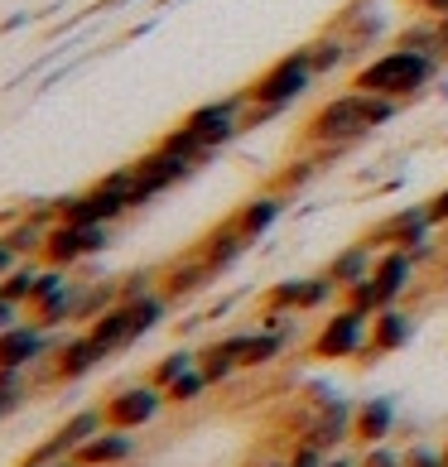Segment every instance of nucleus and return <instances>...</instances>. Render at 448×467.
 <instances>
[{
  "label": "nucleus",
  "instance_id": "42",
  "mask_svg": "<svg viewBox=\"0 0 448 467\" xmlns=\"http://www.w3.org/2000/svg\"><path fill=\"white\" fill-rule=\"evenodd\" d=\"M323 467H357V458H328Z\"/></svg>",
  "mask_w": 448,
  "mask_h": 467
},
{
  "label": "nucleus",
  "instance_id": "2",
  "mask_svg": "<svg viewBox=\"0 0 448 467\" xmlns=\"http://www.w3.org/2000/svg\"><path fill=\"white\" fill-rule=\"evenodd\" d=\"M361 135H371L367 120H361V92L348 88V92L328 97L314 116H308L304 145H308V150H333V145H357Z\"/></svg>",
  "mask_w": 448,
  "mask_h": 467
},
{
  "label": "nucleus",
  "instance_id": "41",
  "mask_svg": "<svg viewBox=\"0 0 448 467\" xmlns=\"http://www.w3.org/2000/svg\"><path fill=\"white\" fill-rule=\"evenodd\" d=\"M439 39H443L439 54H443V63H448V15H439Z\"/></svg>",
  "mask_w": 448,
  "mask_h": 467
},
{
  "label": "nucleus",
  "instance_id": "4",
  "mask_svg": "<svg viewBox=\"0 0 448 467\" xmlns=\"http://www.w3.org/2000/svg\"><path fill=\"white\" fill-rule=\"evenodd\" d=\"M371 342V318L357 314V308H333L328 318L318 323V333L308 337V357L318 361H348V357H361Z\"/></svg>",
  "mask_w": 448,
  "mask_h": 467
},
{
  "label": "nucleus",
  "instance_id": "37",
  "mask_svg": "<svg viewBox=\"0 0 448 467\" xmlns=\"http://www.w3.org/2000/svg\"><path fill=\"white\" fill-rule=\"evenodd\" d=\"M424 213H429V222H434V227H448V188H439V193L424 202Z\"/></svg>",
  "mask_w": 448,
  "mask_h": 467
},
{
  "label": "nucleus",
  "instance_id": "10",
  "mask_svg": "<svg viewBox=\"0 0 448 467\" xmlns=\"http://www.w3.org/2000/svg\"><path fill=\"white\" fill-rule=\"evenodd\" d=\"M314 400H318V410H314V420H308V429H304V443L323 448V453H338V448L352 439V410L357 405L338 400L333 390H318Z\"/></svg>",
  "mask_w": 448,
  "mask_h": 467
},
{
  "label": "nucleus",
  "instance_id": "35",
  "mask_svg": "<svg viewBox=\"0 0 448 467\" xmlns=\"http://www.w3.org/2000/svg\"><path fill=\"white\" fill-rule=\"evenodd\" d=\"M357 467H405V453L391 448V443H376V448H361Z\"/></svg>",
  "mask_w": 448,
  "mask_h": 467
},
{
  "label": "nucleus",
  "instance_id": "21",
  "mask_svg": "<svg viewBox=\"0 0 448 467\" xmlns=\"http://www.w3.org/2000/svg\"><path fill=\"white\" fill-rule=\"evenodd\" d=\"M299 54H304V63H308V73H314V78H328V73H338L342 63L357 58L352 44H348V34H338V29H328V34H318V39L299 44Z\"/></svg>",
  "mask_w": 448,
  "mask_h": 467
},
{
  "label": "nucleus",
  "instance_id": "12",
  "mask_svg": "<svg viewBox=\"0 0 448 467\" xmlns=\"http://www.w3.org/2000/svg\"><path fill=\"white\" fill-rule=\"evenodd\" d=\"M289 213V193H280V188H266V193H255V198H246L232 213V222L241 227V236L246 241H261L270 227H280V217Z\"/></svg>",
  "mask_w": 448,
  "mask_h": 467
},
{
  "label": "nucleus",
  "instance_id": "29",
  "mask_svg": "<svg viewBox=\"0 0 448 467\" xmlns=\"http://www.w3.org/2000/svg\"><path fill=\"white\" fill-rule=\"evenodd\" d=\"M208 390H213V380L203 376V367H193V371H183L174 386H164V400L169 405H198Z\"/></svg>",
  "mask_w": 448,
  "mask_h": 467
},
{
  "label": "nucleus",
  "instance_id": "23",
  "mask_svg": "<svg viewBox=\"0 0 448 467\" xmlns=\"http://www.w3.org/2000/svg\"><path fill=\"white\" fill-rule=\"evenodd\" d=\"M198 367H203V376H208L213 386L232 380V376L241 371V361H236V333H232V337L208 342V348H198Z\"/></svg>",
  "mask_w": 448,
  "mask_h": 467
},
{
  "label": "nucleus",
  "instance_id": "16",
  "mask_svg": "<svg viewBox=\"0 0 448 467\" xmlns=\"http://www.w3.org/2000/svg\"><path fill=\"white\" fill-rule=\"evenodd\" d=\"M101 361H107V352L92 342V333L82 327V333H73V337H63V348L54 352V376L58 380H82V376H92Z\"/></svg>",
  "mask_w": 448,
  "mask_h": 467
},
{
  "label": "nucleus",
  "instance_id": "7",
  "mask_svg": "<svg viewBox=\"0 0 448 467\" xmlns=\"http://www.w3.org/2000/svg\"><path fill=\"white\" fill-rule=\"evenodd\" d=\"M111 246V227H78V222H54L48 227V246H44V261L48 265H63V270H78L82 261H92Z\"/></svg>",
  "mask_w": 448,
  "mask_h": 467
},
{
  "label": "nucleus",
  "instance_id": "5",
  "mask_svg": "<svg viewBox=\"0 0 448 467\" xmlns=\"http://www.w3.org/2000/svg\"><path fill=\"white\" fill-rule=\"evenodd\" d=\"M246 107H251V97H246V88H241L232 97H217V101L193 107V111L179 120V126H188L208 150H222V145H232L236 135H241V111H246Z\"/></svg>",
  "mask_w": 448,
  "mask_h": 467
},
{
  "label": "nucleus",
  "instance_id": "25",
  "mask_svg": "<svg viewBox=\"0 0 448 467\" xmlns=\"http://www.w3.org/2000/svg\"><path fill=\"white\" fill-rule=\"evenodd\" d=\"M395 44L401 48H420V54H439L443 39H439V15H420V20H410L401 34H395ZM443 58V54H439Z\"/></svg>",
  "mask_w": 448,
  "mask_h": 467
},
{
  "label": "nucleus",
  "instance_id": "44",
  "mask_svg": "<svg viewBox=\"0 0 448 467\" xmlns=\"http://www.w3.org/2000/svg\"><path fill=\"white\" fill-rule=\"evenodd\" d=\"M443 462H448V443H443Z\"/></svg>",
  "mask_w": 448,
  "mask_h": 467
},
{
  "label": "nucleus",
  "instance_id": "3",
  "mask_svg": "<svg viewBox=\"0 0 448 467\" xmlns=\"http://www.w3.org/2000/svg\"><path fill=\"white\" fill-rule=\"evenodd\" d=\"M314 73H308V63L304 54L295 48V54H285V58H275L266 73H255L246 82V97L255 101V107H275V111H289L299 97H308V88H314Z\"/></svg>",
  "mask_w": 448,
  "mask_h": 467
},
{
  "label": "nucleus",
  "instance_id": "31",
  "mask_svg": "<svg viewBox=\"0 0 448 467\" xmlns=\"http://www.w3.org/2000/svg\"><path fill=\"white\" fill-rule=\"evenodd\" d=\"M164 280V265H135L130 275H120V299H145Z\"/></svg>",
  "mask_w": 448,
  "mask_h": 467
},
{
  "label": "nucleus",
  "instance_id": "14",
  "mask_svg": "<svg viewBox=\"0 0 448 467\" xmlns=\"http://www.w3.org/2000/svg\"><path fill=\"white\" fill-rule=\"evenodd\" d=\"M410 337H415V318H410L401 304H391V308H381V314L371 318V342H367V352H361V361H376V357L401 352Z\"/></svg>",
  "mask_w": 448,
  "mask_h": 467
},
{
  "label": "nucleus",
  "instance_id": "22",
  "mask_svg": "<svg viewBox=\"0 0 448 467\" xmlns=\"http://www.w3.org/2000/svg\"><path fill=\"white\" fill-rule=\"evenodd\" d=\"M376 270V246L367 236L361 241H352V246H342L338 255L328 265H323V275H328V280L338 285V289H348V285H357V280H367V275Z\"/></svg>",
  "mask_w": 448,
  "mask_h": 467
},
{
  "label": "nucleus",
  "instance_id": "15",
  "mask_svg": "<svg viewBox=\"0 0 448 467\" xmlns=\"http://www.w3.org/2000/svg\"><path fill=\"white\" fill-rule=\"evenodd\" d=\"M213 280H217V275L203 265V255H198V251H188V255H179V261H169V265H164L160 289H164V299H169V304H183V299H193L198 289H208Z\"/></svg>",
  "mask_w": 448,
  "mask_h": 467
},
{
  "label": "nucleus",
  "instance_id": "30",
  "mask_svg": "<svg viewBox=\"0 0 448 467\" xmlns=\"http://www.w3.org/2000/svg\"><path fill=\"white\" fill-rule=\"evenodd\" d=\"M342 304L348 308H357V314H367V318H376L386 308V299H381V289H376V280L367 275V280H357V285H348L342 289Z\"/></svg>",
  "mask_w": 448,
  "mask_h": 467
},
{
  "label": "nucleus",
  "instance_id": "19",
  "mask_svg": "<svg viewBox=\"0 0 448 467\" xmlns=\"http://www.w3.org/2000/svg\"><path fill=\"white\" fill-rule=\"evenodd\" d=\"M289 333H275V327H251V333H236V361L241 371H261L275 357H285Z\"/></svg>",
  "mask_w": 448,
  "mask_h": 467
},
{
  "label": "nucleus",
  "instance_id": "17",
  "mask_svg": "<svg viewBox=\"0 0 448 467\" xmlns=\"http://www.w3.org/2000/svg\"><path fill=\"white\" fill-rule=\"evenodd\" d=\"M73 458H78V467H120V462L135 458V434H130V429H111L107 424L97 439L82 443Z\"/></svg>",
  "mask_w": 448,
  "mask_h": 467
},
{
  "label": "nucleus",
  "instance_id": "36",
  "mask_svg": "<svg viewBox=\"0 0 448 467\" xmlns=\"http://www.w3.org/2000/svg\"><path fill=\"white\" fill-rule=\"evenodd\" d=\"M405 467H448V462H443V448L415 443V448H405Z\"/></svg>",
  "mask_w": 448,
  "mask_h": 467
},
{
  "label": "nucleus",
  "instance_id": "6",
  "mask_svg": "<svg viewBox=\"0 0 448 467\" xmlns=\"http://www.w3.org/2000/svg\"><path fill=\"white\" fill-rule=\"evenodd\" d=\"M130 164H135V198H141V207L154 202L160 193H169V188L188 183V179H193L198 169H203V164L183 160V154L164 150V145H154L150 154H141V160H130Z\"/></svg>",
  "mask_w": 448,
  "mask_h": 467
},
{
  "label": "nucleus",
  "instance_id": "40",
  "mask_svg": "<svg viewBox=\"0 0 448 467\" xmlns=\"http://www.w3.org/2000/svg\"><path fill=\"white\" fill-rule=\"evenodd\" d=\"M405 5L420 15H448V0H405Z\"/></svg>",
  "mask_w": 448,
  "mask_h": 467
},
{
  "label": "nucleus",
  "instance_id": "39",
  "mask_svg": "<svg viewBox=\"0 0 448 467\" xmlns=\"http://www.w3.org/2000/svg\"><path fill=\"white\" fill-rule=\"evenodd\" d=\"M20 261H25V255H20V251H15L10 241H5V232H0V280H5V275H10L15 265H20Z\"/></svg>",
  "mask_w": 448,
  "mask_h": 467
},
{
  "label": "nucleus",
  "instance_id": "1",
  "mask_svg": "<svg viewBox=\"0 0 448 467\" xmlns=\"http://www.w3.org/2000/svg\"><path fill=\"white\" fill-rule=\"evenodd\" d=\"M443 73V58L439 54H420V48H401L391 44L381 48L376 58H367L352 73V88L357 92H371V97H395V101H415L439 82Z\"/></svg>",
  "mask_w": 448,
  "mask_h": 467
},
{
  "label": "nucleus",
  "instance_id": "13",
  "mask_svg": "<svg viewBox=\"0 0 448 467\" xmlns=\"http://www.w3.org/2000/svg\"><path fill=\"white\" fill-rule=\"evenodd\" d=\"M251 246H255V241L241 236V227L227 217V222H217V227L198 241V255H203V265H208L213 275H227V270H232V265H236Z\"/></svg>",
  "mask_w": 448,
  "mask_h": 467
},
{
  "label": "nucleus",
  "instance_id": "38",
  "mask_svg": "<svg viewBox=\"0 0 448 467\" xmlns=\"http://www.w3.org/2000/svg\"><path fill=\"white\" fill-rule=\"evenodd\" d=\"M20 318H25V304H15V299H5V294H0V333H10Z\"/></svg>",
  "mask_w": 448,
  "mask_h": 467
},
{
  "label": "nucleus",
  "instance_id": "11",
  "mask_svg": "<svg viewBox=\"0 0 448 467\" xmlns=\"http://www.w3.org/2000/svg\"><path fill=\"white\" fill-rule=\"evenodd\" d=\"M391 434H395V395H367V400H357L352 439L361 448H376V443H391Z\"/></svg>",
  "mask_w": 448,
  "mask_h": 467
},
{
  "label": "nucleus",
  "instance_id": "18",
  "mask_svg": "<svg viewBox=\"0 0 448 467\" xmlns=\"http://www.w3.org/2000/svg\"><path fill=\"white\" fill-rule=\"evenodd\" d=\"M415 255L410 251H376V270H371V280H376V289H381V299H386V308L391 304H401L405 299V289L415 285Z\"/></svg>",
  "mask_w": 448,
  "mask_h": 467
},
{
  "label": "nucleus",
  "instance_id": "8",
  "mask_svg": "<svg viewBox=\"0 0 448 467\" xmlns=\"http://www.w3.org/2000/svg\"><path fill=\"white\" fill-rule=\"evenodd\" d=\"M164 405H169V400H164V390L154 386V380H135V386L111 390L101 410H107V424H111V429H130V434H135V429H145V424L160 420Z\"/></svg>",
  "mask_w": 448,
  "mask_h": 467
},
{
  "label": "nucleus",
  "instance_id": "34",
  "mask_svg": "<svg viewBox=\"0 0 448 467\" xmlns=\"http://www.w3.org/2000/svg\"><path fill=\"white\" fill-rule=\"evenodd\" d=\"M29 395V371H0V420L15 414Z\"/></svg>",
  "mask_w": 448,
  "mask_h": 467
},
{
  "label": "nucleus",
  "instance_id": "28",
  "mask_svg": "<svg viewBox=\"0 0 448 467\" xmlns=\"http://www.w3.org/2000/svg\"><path fill=\"white\" fill-rule=\"evenodd\" d=\"M323 154H328V150H314V154H304V160H295L289 169H280L270 188H280V193H299V188H304L308 179H314L318 169H323Z\"/></svg>",
  "mask_w": 448,
  "mask_h": 467
},
{
  "label": "nucleus",
  "instance_id": "33",
  "mask_svg": "<svg viewBox=\"0 0 448 467\" xmlns=\"http://www.w3.org/2000/svg\"><path fill=\"white\" fill-rule=\"evenodd\" d=\"M405 111V101H395V97H371V92H361V120H367V130H381L391 126L395 116Z\"/></svg>",
  "mask_w": 448,
  "mask_h": 467
},
{
  "label": "nucleus",
  "instance_id": "27",
  "mask_svg": "<svg viewBox=\"0 0 448 467\" xmlns=\"http://www.w3.org/2000/svg\"><path fill=\"white\" fill-rule=\"evenodd\" d=\"M39 270H44L39 255H34V261H20V265H15V270L5 275V280H0V294L29 308V294H34V280H39Z\"/></svg>",
  "mask_w": 448,
  "mask_h": 467
},
{
  "label": "nucleus",
  "instance_id": "20",
  "mask_svg": "<svg viewBox=\"0 0 448 467\" xmlns=\"http://www.w3.org/2000/svg\"><path fill=\"white\" fill-rule=\"evenodd\" d=\"M88 333H92V342L107 357H116V352H126V348H135V323H130V304H111L101 318H92L88 323Z\"/></svg>",
  "mask_w": 448,
  "mask_h": 467
},
{
  "label": "nucleus",
  "instance_id": "24",
  "mask_svg": "<svg viewBox=\"0 0 448 467\" xmlns=\"http://www.w3.org/2000/svg\"><path fill=\"white\" fill-rule=\"evenodd\" d=\"M5 241H10V246L25 255V261H34V255H39V261H44V246H48V227H44V222H34V217H20V222H10V227H5Z\"/></svg>",
  "mask_w": 448,
  "mask_h": 467
},
{
  "label": "nucleus",
  "instance_id": "9",
  "mask_svg": "<svg viewBox=\"0 0 448 467\" xmlns=\"http://www.w3.org/2000/svg\"><path fill=\"white\" fill-rule=\"evenodd\" d=\"M434 222H429V213H424V202L420 207H395L391 217H381L376 227L367 232V241L376 251H410L415 255L420 246H429L434 241Z\"/></svg>",
  "mask_w": 448,
  "mask_h": 467
},
{
  "label": "nucleus",
  "instance_id": "32",
  "mask_svg": "<svg viewBox=\"0 0 448 467\" xmlns=\"http://www.w3.org/2000/svg\"><path fill=\"white\" fill-rule=\"evenodd\" d=\"M338 294H342V289H338V285H333L323 270H318V275H304V299H299V314H314V308H328V304L338 299Z\"/></svg>",
  "mask_w": 448,
  "mask_h": 467
},
{
  "label": "nucleus",
  "instance_id": "43",
  "mask_svg": "<svg viewBox=\"0 0 448 467\" xmlns=\"http://www.w3.org/2000/svg\"><path fill=\"white\" fill-rule=\"evenodd\" d=\"M29 467V462H25ZM48 467H78V458H58V462H48Z\"/></svg>",
  "mask_w": 448,
  "mask_h": 467
},
{
  "label": "nucleus",
  "instance_id": "26",
  "mask_svg": "<svg viewBox=\"0 0 448 467\" xmlns=\"http://www.w3.org/2000/svg\"><path fill=\"white\" fill-rule=\"evenodd\" d=\"M198 367V348H174V352H164L160 361H154V367H150V376L145 380H154V386H174V380L183 376V371H193Z\"/></svg>",
  "mask_w": 448,
  "mask_h": 467
}]
</instances>
